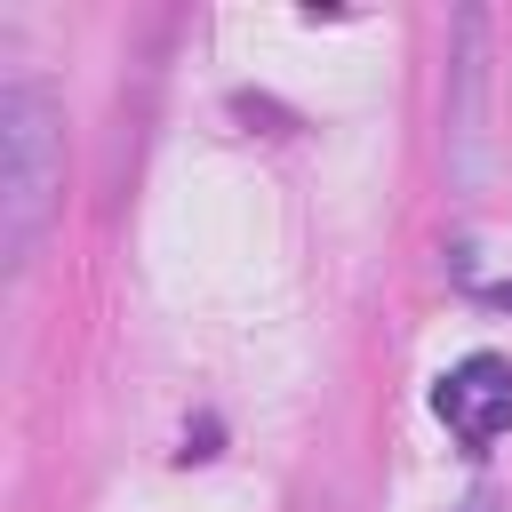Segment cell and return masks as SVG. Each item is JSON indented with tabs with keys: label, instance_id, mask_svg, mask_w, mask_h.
Listing matches in <instances>:
<instances>
[{
	"label": "cell",
	"instance_id": "obj_1",
	"mask_svg": "<svg viewBox=\"0 0 512 512\" xmlns=\"http://www.w3.org/2000/svg\"><path fill=\"white\" fill-rule=\"evenodd\" d=\"M64 200V128L32 80L0 88V256L24 264Z\"/></svg>",
	"mask_w": 512,
	"mask_h": 512
},
{
	"label": "cell",
	"instance_id": "obj_2",
	"mask_svg": "<svg viewBox=\"0 0 512 512\" xmlns=\"http://www.w3.org/2000/svg\"><path fill=\"white\" fill-rule=\"evenodd\" d=\"M432 416H440L464 448H488L496 432H512V360H504V352H464V360L432 384Z\"/></svg>",
	"mask_w": 512,
	"mask_h": 512
},
{
	"label": "cell",
	"instance_id": "obj_3",
	"mask_svg": "<svg viewBox=\"0 0 512 512\" xmlns=\"http://www.w3.org/2000/svg\"><path fill=\"white\" fill-rule=\"evenodd\" d=\"M464 512H496V504H488V496H472V504H464Z\"/></svg>",
	"mask_w": 512,
	"mask_h": 512
}]
</instances>
